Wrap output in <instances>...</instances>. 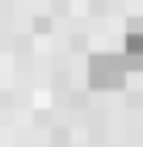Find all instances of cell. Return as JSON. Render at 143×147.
<instances>
[{
    "label": "cell",
    "mask_w": 143,
    "mask_h": 147,
    "mask_svg": "<svg viewBox=\"0 0 143 147\" xmlns=\"http://www.w3.org/2000/svg\"><path fill=\"white\" fill-rule=\"evenodd\" d=\"M126 76H131V63H126V55H110V51H97V55L88 59V88L97 92H118L126 88Z\"/></svg>",
    "instance_id": "obj_1"
},
{
    "label": "cell",
    "mask_w": 143,
    "mask_h": 147,
    "mask_svg": "<svg viewBox=\"0 0 143 147\" xmlns=\"http://www.w3.org/2000/svg\"><path fill=\"white\" fill-rule=\"evenodd\" d=\"M122 55H126L131 71H143V25L126 30V42H122Z\"/></svg>",
    "instance_id": "obj_2"
}]
</instances>
